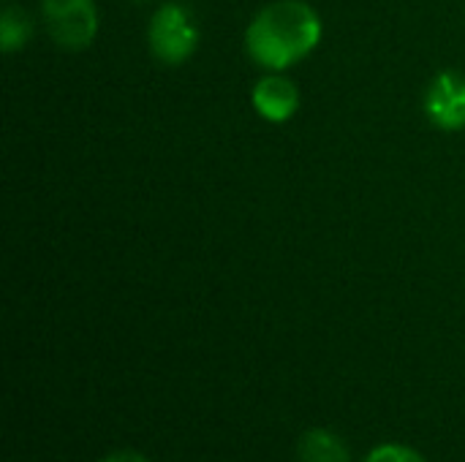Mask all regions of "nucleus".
Here are the masks:
<instances>
[{
	"instance_id": "obj_7",
	"label": "nucleus",
	"mask_w": 465,
	"mask_h": 462,
	"mask_svg": "<svg viewBox=\"0 0 465 462\" xmlns=\"http://www.w3.org/2000/svg\"><path fill=\"white\" fill-rule=\"evenodd\" d=\"M33 38V19L25 8L19 5H5L0 14V41H3V52L14 54L19 49L27 46V41Z\"/></svg>"
},
{
	"instance_id": "obj_9",
	"label": "nucleus",
	"mask_w": 465,
	"mask_h": 462,
	"mask_svg": "<svg viewBox=\"0 0 465 462\" xmlns=\"http://www.w3.org/2000/svg\"><path fill=\"white\" fill-rule=\"evenodd\" d=\"M98 462H150L144 455L134 452V449H120V452H109Z\"/></svg>"
},
{
	"instance_id": "obj_4",
	"label": "nucleus",
	"mask_w": 465,
	"mask_h": 462,
	"mask_svg": "<svg viewBox=\"0 0 465 462\" xmlns=\"http://www.w3.org/2000/svg\"><path fill=\"white\" fill-rule=\"evenodd\" d=\"M425 114L439 131L465 128V76L460 71H441L425 90Z\"/></svg>"
},
{
	"instance_id": "obj_6",
	"label": "nucleus",
	"mask_w": 465,
	"mask_h": 462,
	"mask_svg": "<svg viewBox=\"0 0 465 462\" xmlns=\"http://www.w3.org/2000/svg\"><path fill=\"white\" fill-rule=\"evenodd\" d=\"M297 460L300 462H351L349 444L327 430V428H311L297 441Z\"/></svg>"
},
{
	"instance_id": "obj_3",
	"label": "nucleus",
	"mask_w": 465,
	"mask_h": 462,
	"mask_svg": "<svg viewBox=\"0 0 465 462\" xmlns=\"http://www.w3.org/2000/svg\"><path fill=\"white\" fill-rule=\"evenodd\" d=\"M41 16L60 49H87L98 35L95 0H41Z\"/></svg>"
},
{
	"instance_id": "obj_2",
	"label": "nucleus",
	"mask_w": 465,
	"mask_h": 462,
	"mask_svg": "<svg viewBox=\"0 0 465 462\" xmlns=\"http://www.w3.org/2000/svg\"><path fill=\"white\" fill-rule=\"evenodd\" d=\"M147 44L161 63L166 65L185 63L199 46V25L193 11L185 8L183 3L158 5L147 25Z\"/></svg>"
},
{
	"instance_id": "obj_8",
	"label": "nucleus",
	"mask_w": 465,
	"mask_h": 462,
	"mask_svg": "<svg viewBox=\"0 0 465 462\" xmlns=\"http://www.w3.org/2000/svg\"><path fill=\"white\" fill-rule=\"evenodd\" d=\"M365 462H428L417 449L406 444H379Z\"/></svg>"
},
{
	"instance_id": "obj_5",
	"label": "nucleus",
	"mask_w": 465,
	"mask_h": 462,
	"mask_svg": "<svg viewBox=\"0 0 465 462\" xmlns=\"http://www.w3.org/2000/svg\"><path fill=\"white\" fill-rule=\"evenodd\" d=\"M251 103L256 114L267 123H289L302 103L300 87L283 71H267L251 90Z\"/></svg>"
},
{
	"instance_id": "obj_1",
	"label": "nucleus",
	"mask_w": 465,
	"mask_h": 462,
	"mask_svg": "<svg viewBox=\"0 0 465 462\" xmlns=\"http://www.w3.org/2000/svg\"><path fill=\"white\" fill-rule=\"evenodd\" d=\"M319 11L305 0H272L245 27V49L264 71H286L305 60L322 41Z\"/></svg>"
}]
</instances>
